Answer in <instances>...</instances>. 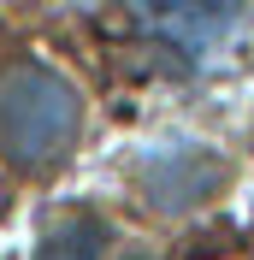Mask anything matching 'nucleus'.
Wrapping results in <instances>:
<instances>
[{
    "mask_svg": "<svg viewBox=\"0 0 254 260\" xmlns=\"http://www.w3.org/2000/svg\"><path fill=\"white\" fill-rule=\"evenodd\" d=\"M83 136V95L42 59H24L0 77V154L24 172L59 166Z\"/></svg>",
    "mask_w": 254,
    "mask_h": 260,
    "instance_id": "obj_1",
    "label": "nucleus"
},
{
    "mask_svg": "<svg viewBox=\"0 0 254 260\" xmlns=\"http://www.w3.org/2000/svg\"><path fill=\"white\" fill-rule=\"evenodd\" d=\"M130 18L148 48L183 71L219 65L242 36V0H130Z\"/></svg>",
    "mask_w": 254,
    "mask_h": 260,
    "instance_id": "obj_2",
    "label": "nucleus"
},
{
    "mask_svg": "<svg viewBox=\"0 0 254 260\" xmlns=\"http://www.w3.org/2000/svg\"><path fill=\"white\" fill-rule=\"evenodd\" d=\"M136 189L154 213H195L225 189V160L213 148H154L136 166Z\"/></svg>",
    "mask_w": 254,
    "mask_h": 260,
    "instance_id": "obj_3",
    "label": "nucleus"
},
{
    "mask_svg": "<svg viewBox=\"0 0 254 260\" xmlns=\"http://www.w3.org/2000/svg\"><path fill=\"white\" fill-rule=\"evenodd\" d=\"M107 219L101 213H65L42 231V243H36V260H101L107 254Z\"/></svg>",
    "mask_w": 254,
    "mask_h": 260,
    "instance_id": "obj_4",
    "label": "nucleus"
}]
</instances>
